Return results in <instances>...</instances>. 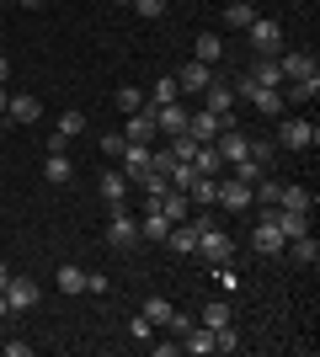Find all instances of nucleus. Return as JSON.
<instances>
[{
  "instance_id": "obj_1",
  "label": "nucleus",
  "mask_w": 320,
  "mask_h": 357,
  "mask_svg": "<svg viewBox=\"0 0 320 357\" xmlns=\"http://www.w3.org/2000/svg\"><path fill=\"white\" fill-rule=\"evenodd\" d=\"M277 144H283V149H315L320 128L310 118H283V123H277Z\"/></svg>"
},
{
  "instance_id": "obj_2",
  "label": "nucleus",
  "mask_w": 320,
  "mask_h": 357,
  "mask_svg": "<svg viewBox=\"0 0 320 357\" xmlns=\"http://www.w3.org/2000/svg\"><path fill=\"white\" fill-rule=\"evenodd\" d=\"M107 245H112V251H134L139 245V219L128 208H112V219H107Z\"/></svg>"
},
{
  "instance_id": "obj_3",
  "label": "nucleus",
  "mask_w": 320,
  "mask_h": 357,
  "mask_svg": "<svg viewBox=\"0 0 320 357\" xmlns=\"http://www.w3.org/2000/svg\"><path fill=\"white\" fill-rule=\"evenodd\" d=\"M245 38L257 43V54H267V59H277L283 54V27H277L273 16H257L251 27H245Z\"/></svg>"
},
{
  "instance_id": "obj_4",
  "label": "nucleus",
  "mask_w": 320,
  "mask_h": 357,
  "mask_svg": "<svg viewBox=\"0 0 320 357\" xmlns=\"http://www.w3.org/2000/svg\"><path fill=\"white\" fill-rule=\"evenodd\" d=\"M229 123H235V118H219V112H208V107H203V112H187V134L198 139V144H213Z\"/></svg>"
},
{
  "instance_id": "obj_5",
  "label": "nucleus",
  "mask_w": 320,
  "mask_h": 357,
  "mask_svg": "<svg viewBox=\"0 0 320 357\" xmlns=\"http://www.w3.org/2000/svg\"><path fill=\"white\" fill-rule=\"evenodd\" d=\"M251 245H257L261 256H277V251H289V240H283V229H277L273 208H267V219H257V229H251Z\"/></svg>"
},
{
  "instance_id": "obj_6",
  "label": "nucleus",
  "mask_w": 320,
  "mask_h": 357,
  "mask_svg": "<svg viewBox=\"0 0 320 357\" xmlns=\"http://www.w3.org/2000/svg\"><path fill=\"white\" fill-rule=\"evenodd\" d=\"M213 203H224L229 213H241V208H251V187L235 181V176H224V181H213Z\"/></svg>"
},
{
  "instance_id": "obj_7",
  "label": "nucleus",
  "mask_w": 320,
  "mask_h": 357,
  "mask_svg": "<svg viewBox=\"0 0 320 357\" xmlns=\"http://www.w3.org/2000/svg\"><path fill=\"white\" fill-rule=\"evenodd\" d=\"M155 112L144 107V112H128V123H123V144H155Z\"/></svg>"
},
{
  "instance_id": "obj_8",
  "label": "nucleus",
  "mask_w": 320,
  "mask_h": 357,
  "mask_svg": "<svg viewBox=\"0 0 320 357\" xmlns=\"http://www.w3.org/2000/svg\"><path fill=\"white\" fill-rule=\"evenodd\" d=\"M213 149H219V160H224V165H235V160H245V155H251V139H245L241 128H235V123H229L224 134L213 139Z\"/></svg>"
},
{
  "instance_id": "obj_9",
  "label": "nucleus",
  "mask_w": 320,
  "mask_h": 357,
  "mask_svg": "<svg viewBox=\"0 0 320 357\" xmlns=\"http://www.w3.org/2000/svg\"><path fill=\"white\" fill-rule=\"evenodd\" d=\"M229 251H235V245H229V235L219 229V224H203V229H198V256H208V261H224Z\"/></svg>"
},
{
  "instance_id": "obj_10",
  "label": "nucleus",
  "mask_w": 320,
  "mask_h": 357,
  "mask_svg": "<svg viewBox=\"0 0 320 357\" xmlns=\"http://www.w3.org/2000/svg\"><path fill=\"white\" fill-rule=\"evenodd\" d=\"M166 245L176 256H198V224H192V213H187L182 224H171V229H166Z\"/></svg>"
},
{
  "instance_id": "obj_11",
  "label": "nucleus",
  "mask_w": 320,
  "mask_h": 357,
  "mask_svg": "<svg viewBox=\"0 0 320 357\" xmlns=\"http://www.w3.org/2000/svg\"><path fill=\"white\" fill-rule=\"evenodd\" d=\"M150 155H155V144H123V176H128V187H134L139 176H144V171H150Z\"/></svg>"
},
{
  "instance_id": "obj_12",
  "label": "nucleus",
  "mask_w": 320,
  "mask_h": 357,
  "mask_svg": "<svg viewBox=\"0 0 320 357\" xmlns=\"http://www.w3.org/2000/svg\"><path fill=\"white\" fill-rule=\"evenodd\" d=\"M96 192L107 197V208H128V176H123V171H102V176H96Z\"/></svg>"
},
{
  "instance_id": "obj_13",
  "label": "nucleus",
  "mask_w": 320,
  "mask_h": 357,
  "mask_svg": "<svg viewBox=\"0 0 320 357\" xmlns=\"http://www.w3.org/2000/svg\"><path fill=\"white\" fill-rule=\"evenodd\" d=\"M155 112V128L160 134H187V107L182 102H160V107H150Z\"/></svg>"
},
{
  "instance_id": "obj_14",
  "label": "nucleus",
  "mask_w": 320,
  "mask_h": 357,
  "mask_svg": "<svg viewBox=\"0 0 320 357\" xmlns=\"http://www.w3.org/2000/svg\"><path fill=\"white\" fill-rule=\"evenodd\" d=\"M6 118L27 128V123H38V118H43V102H38L32 91H22V96H11V102H6Z\"/></svg>"
},
{
  "instance_id": "obj_15",
  "label": "nucleus",
  "mask_w": 320,
  "mask_h": 357,
  "mask_svg": "<svg viewBox=\"0 0 320 357\" xmlns=\"http://www.w3.org/2000/svg\"><path fill=\"white\" fill-rule=\"evenodd\" d=\"M6 304H11V314L32 310V304H38V283H32V278H11V283H6Z\"/></svg>"
},
{
  "instance_id": "obj_16",
  "label": "nucleus",
  "mask_w": 320,
  "mask_h": 357,
  "mask_svg": "<svg viewBox=\"0 0 320 357\" xmlns=\"http://www.w3.org/2000/svg\"><path fill=\"white\" fill-rule=\"evenodd\" d=\"M203 107H208V112H219V118H229V112H235V86H224V80H208V91H203Z\"/></svg>"
},
{
  "instance_id": "obj_17",
  "label": "nucleus",
  "mask_w": 320,
  "mask_h": 357,
  "mask_svg": "<svg viewBox=\"0 0 320 357\" xmlns=\"http://www.w3.org/2000/svg\"><path fill=\"white\" fill-rule=\"evenodd\" d=\"M277 70H283V86H289V80L320 75V64H315V54H283V59H277Z\"/></svg>"
},
{
  "instance_id": "obj_18",
  "label": "nucleus",
  "mask_w": 320,
  "mask_h": 357,
  "mask_svg": "<svg viewBox=\"0 0 320 357\" xmlns=\"http://www.w3.org/2000/svg\"><path fill=\"white\" fill-rule=\"evenodd\" d=\"M208 80H213V64H203V59H187L182 75H176V86H182V91H208Z\"/></svg>"
},
{
  "instance_id": "obj_19",
  "label": "nucleus",
  "mask_w": 320,
  "mask_h": 357,
  "mask_svg": "<svg viewBox=\"0 0 320 357\" xmlns=\"http://www.w3.org/2000/svg\"><path fill=\"white\" fill-rule=\"evenodd\" d=\"M192 59L219 64V59H224V38H219V32H198V38H192Z\"/></svg>"
},
{
  "instance_id": "obj_20",
  "label": "nucleus",
  "mask_w": 320,
  "mask_h": 357,
  "mask_svg": "<svg viewBox=\"0 0 320 357\" xmlns=\"http://www.w3.org/2000/svg\"><path fill=\"white\" fill-rule=\"evenodd\" d=\"M43 176L54 181V187H64V181L75 176V165H70V155H64V149H48V160H43Z\"/></svg>"
},
{
  "instance_id": "obj_21",
  "label": "nucleus",
  "mask_w": 320,
  "mask_h": 357,
  "mask_svg": "<svg viewBox=\"0 0 320 357\" xmlns=\"http://www.w3.org/2000/svg\"><path fill=\"white\" fill-rule=\"evenodd\" d=\"M277 208L310 213V208H315V192H310V187H283V192H277Z\"/></svg>"
},
{
  "instance_id": "obj_22",
  "label": "nucleus",
  "mask_w": 320,
  "mask_h": 357,
  "mask_svg": "<svg viewBox=\"0 0 320 357\" xmlns=\"http://www.w3.org/2000/svg\"><path fill=\"white\" fill-rule=\"evenodd\" d=\"M182 347H187L192 357H208V352H213V331H208V326H187V331H182Z\"/></svg>"
},
{
  "instance_id": "obj_23",
  "label": "nucleus",
  "mask_w": 320,
  "mask_h": 357,
  "mask_svg": "<svg viewBox=\"0 0 320 357\" xmlns=\"http://www.w3.org/2000/svg\"><path fill=\"white\" fill-rule=\"evenodd\" d=\"M54 283H59V294H86V272H80L75 261H64V267L54 272Z\"/></svg>"
},
{
  "instance_id": "obj_24",
  "label": "nucleus",
  "mask_w": 320,
  "mask_h": 357,
  "mask_svg": "<svg viewBox=\"0 0 320 357\" xmlns=\"http://www.w3.org/2000/svg\"><path fill=\"white\" fill-rule=\"evenodd\" d=\"M192 171H198V176H219V171H224L219 149H213V144H198V155H192Z\"/></svg>"
},
{
  "instance_id": "obj_25",
  "label": "nucleus",
  "mask_w": 320,
  "mask_h": 357,
  "mask_svg": "<svg viewBox=\"0 0 320 357\" xmlns=\"http://www.w3.org/2000/svg\"><path fill=\"white\" fill-rule=\"evenodd\" d=\"M251 80H257V86H283V70H277V59H267V54H261L257 64H251Z\"/></svg>"
},
{
  "instance_id": "obj_26",
  "label": "nucleus",
  "mask_w": 320,
  "mask_h": 357,
  "mask_svg": "<svg viewBox=\"0 0 320 357\" xmlns=\"http://www.w3.org/2000/svg\"><path fill=\"white\" fill-rule=\"evenodd\" d=\"M176 91H182V86H176V75H160V80H155V86H150V96H144V107L176 102Z\"/></svg>"
},
{
  "instance_id": "obj_27",
  "label": "nucleus",
  "mask_w": 320,
  "mask_h": 357,
  "mask_svg": "<svg viewBox=\"0 0 320 357\" xmlns=\"http://www.w3.org/2000/svg\"><path fill=\"white\" fill-rule=\"evenodd\" d=\"M289 251H294V261L315 267V261H320V240L315 235H299V240H289Z\"/></svg>"
},
{
  "instance_id": "obj_28",
  "label": "nucleus",
  "mask_w": 320,
  "mask_h": 357,
  "mask_svg": "<svg viewBox=\"0 0 320 357\" xmlns=\"http://www.w3.org/2000/svg\"><path fill=\"white\" fill-rule=\"evenodd\" d=\"M160 213H166L171 224H182L187 213H192V203H187V192H166V197H160Z\"/></svg>"
},
{
  "instance_id": "obj_29",
  "label": "nucleus",
  "mask_w": 320,
  "mask_h": 357,
  "mask_svg": "<svg viewBox=\"0 0 320 357\" xmlns=\"http://www.w3.org/2000/svg\"><path fill=\"white\" fill-rule=\"evenodd\" d=\"M139 314H144L150 326H171V314H176V310H171V298H144V310H139Z\"/></svg>"
},
{
  "instance_id": "obj_30",
  "label": "nucleus",
  "mask_w": 320,
  "mask_h": 357,
  "mask_svg": "<svg viewBox=\"0 0 320 357\" xmlns=\"http://www.w3.org/2000/svg\"><path fill=\"white\" fill-rule=\"evenodd\" d=\"M54 134L80 139V134H86V112H75V107H70V112H59V128H54Z\"/></svg>"
},
{
  "instance_id": "obj_31",
  "label": "nucleus",
  "mask_w": 320,
  "mask_h": 357,
  "mask_svg": "<svg viewBox=\"0 0 320 357\" xmlns=\"http://www.w3.org/2000/svg\"><path fill=\"white\" fill-rule=\"evenodd\" d=\"M289 96H294V102H315V96H320V75H305V80H289Z\"/></svg>"
},
{
  "instance_id": "obj_32",
  "label": "nucleus",
  "mask_w": 320,
  "mask_h": 357,
  "mask_svg": "<svg viewBox=\"0 0 320 357\" xmlns=\"http://www.w3.org/2000/svg\"><path fill=\"white\" fill-rule=\"evenodd\" d=\"M198 326H208V331H224V326H229V304H224V298H213L208 310H203V320H198Z\"/></svg>"
},
{
  "instance_id": "obj_33",
  "label": "nucleus",
  "mask_w": 320,
  "mask_h": 357,
  "mask_svg": "<svg viewBox=\"0 0 320 357\" xmlns=\"http://www.w3.org/2000/svg\"><path fill=\"white\" fill-rule=\"evenodd\" d=\"M224 22H229V27H251V22H257V11H251V6H245V0H229V11H224Z\"/></svg>"
},
{
  "instance_id": "obj_34",
  "label": "nucleus",
  "mask_w": 320,
  "mask_h": 357,
  "mask_svg": "<svg viewBox=\"0 0 320 357\" xmlns=\"http://www.w3.org/2000/svg\"><path fill=\"white\" fill-rule=\"evenodd\" d=\"M118 112H144V91L139 86H118Z\"/></svg>"
},
{
  "instance_id": "obj_35",
  "label": "nucleus",
  "mask_w": 320,
  "mask_h": 357,
  "mask_svg": "<svg viewBox=\"0 0 320 357\" xmlns=\"http://www.w3.org/2000/svg\"><path fill=\"white\" fill-rule=\"evenodd\" d=\"M134 11L144 16V22H160V16H166V0H134Z\"/></svg>"
},
{
  "instance_id": "obj_36",
  "label": "nucleus",
  "mask_w": 320,
  "mask_h": 357,
  "mask_svg": "<svg viewBox=\"0 0 320 357\" xmlns=\"http://www.w3.org/2000/svg\"><path fill=\"white\" fill-rule=\"evenodd\" d=\"M128 336H134V342H155V326L144 314H134V320H128Z\"/></svg>"
},
{
  "instance_id": "obj_37",
  "label": "nucleus",
  "mask_w": 320,
  "mask_h": 357,
  "mask_svg": "<svg viewBox=\"0 0 320 357\" xmlns=\"http://www.w3.org/2000/svg\"><path fill=\"white\" fill-rule=\"evenodd\" d=\"M107 288H112V283H107V272H86V294H91V298H102Z\"/></svg>"
},
{
  "instance_id": "obj_38",
  "label": "nucleus",
  "mask_w": 320,
  "mask_h": 357,
  "mask_svg": "<svg viewBox=\"0 0 320 357\" xmlns=\"http://www.w3.org/2000/svg\"><path fill=\"white\" fill-rule=\"evenodd\" d=\"M251 160L273 165V139H251Z\"/></svg>"
},
{
  "instance_id": "obj_39",
  "label": "nucleus",
  "mask_w": 320,
  "mask_h": 357,
  "mask_svg": "<svg viewBox=\"0 0 320 357\" xmlns=\"http://www.w3.org/2000/svg\"><path fill=\"white\" fill-rule=\"evenodd\" d=\"M0 352H6V357H27L32 342H0Z\"/></svg>"
},
{
  "instance_id": "obj_40",
  "label": "nucleus",
  "mask_w": 320,
  "mask_h": 357,
  "mask_svg": "<svg viewBox=\"0 0 320 357\" xmlns=\"http://www.w3.org/2000/svg\"><path fill=\"white\" fill-rule=\"evenodd\" d=\"M6 80H11V59H6V54H0V86H6Z\"/></svg>"
},
{
  "instance_id": "obj_41",
  "label": "nucleus",
  "mask_w": 320,
  "mask_h": 357,
  "mask_svg": "<svg viewBox=\"0 0 320 357\" xmlns=\"http://www.w3.org/2000/svg\"><path fill=\"white\" fill-rule=\"evenodd\" d=\"M6 283H11V267H6V261H0V288H6Z\"/></svg>"
},
{
  "instance_id": "obj_42",
  "label": "nucleus",
  "mask_w": 320,
  "mask_h": 357,
  "mask_svg": "<svg viewBox=\"0 0 320 357\" xmlns=\"http://www.w3.org/2000/svg\"><path fill=\"white\" fill-rule=\"evenodd\" d=\"M16 6H27V11H38V6H48V0H16Z\"/></svg>"
},
{
  "instance_id": "obj_43",
  "label": "nucleus",
  "mask_w": 320,
  "mask_h": 357,
  "mask_svg": "<svg viewBox=\"0 0 320 357\" xmlns=\"http://www.w3.org/2000/svg\"><path fill=\"white\" fill-rule=\"evenodd\" d=\"M6 314H11V304H6V288H0V320H6Z\"/></svg>"
},
{
  "instance_id": "obj_44",
  "label": "nucleus",
  "mask_w": 320,
  "mask_h": 357,
  "mask_svg": "<svg viewBox=\"0 0 320 357\" xmlns=\"http://www.w3.org/2000/svg\"><path fill=\"white\" fill-rule=\"evenodd\" d=\"M6 102H11V91H6V86H0V112H6Z\"/></svg>"
},
{
  "instance_id": "obj_45",
  "label": "nucleus",
  "mask_w": 320,
  "mask_h": 357,
  "mask_svg": "<svg viewBox=\"0 0 320 357\" xmlns=\"http://www.w3.org/2000/svg\"><path fill=\"white\" fill-rule=\"evenodd\" d=\"M112 6H134V0H112Z\"/></svg>"
}]
</instances>
